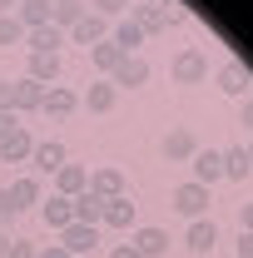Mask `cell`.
Returning <instances> with one entry per match:
<instances>
[{
	"instance_id": "d4e9b609",
	"label": "cell",
	"mask_w": 253,
	"mask_h": 258,
	"mask_svg": "<svg viewBox=\"0 0 253 258\" xmlns=\"http://www.w3.org/2000/svg\"><path fill=\"white\" fill-rule=\"evenodd\" d=\"M80 15H85V0H55V5H50V25H55V30H75V20H80Z\"/></svg>"
},
{
	"instance_id": "ab89813d",
	"label": "cell",
	"mask_w": 253,
	"mask_h": 258,
	"mask_svg": "<svg viewBox=\"0 0 253 258\" xmlns=\"http://www.w3.org/2000/svg\"><path fill=\"white\" fill-rule=\"evenodd\" d=\"M109 258H139V253H134L129 243H119V248H114V253H109Z\"/></svg>"
},
{
	"instance_id": "3957f363",
	"label": "cell",
	"mask_w": 253,
	"mask_h": 258,
	"mask_svg": "<svg viewBox=\"0 0 253 258\" xmlns=\"http://www.w3.org/2000/svg\"><path fill=\"white\" fill-rule=\"evenodd\" d=\"M214 85H219L223 95L248 99V95H253V70H248L243 60H223V64H219V75H214Z\"/></svg>"
},
{
	"instance_id": "6da1fadb",
	"label": "cell",
	"mask_w": 253,
	"mask_h": 258,
	"mask_svg": "<svg viewBox=\"0 0 253 258\" xmlns=\"http://www.w3.org/2000/svg\"><path fill=\"white\" fill-rule=\"evenodd\" d=\"M169 80L174 85H209V55L199 45H184L174 60H169Z\"/></svg>"
},
{
	"instance_id": "4dcf8cb0",
	"label": "cell",
	"mask_w": 253,
	"mask_h": 258,
	"mask_svg": "<svg viewBox=\"0 0 253 258\" xmlns=\"http://www.w3.org/2000/svg\"><path fill=\"white\" fill-rule=\"evenodd\" d=\"M90 10L104 15V20H124L129 10H134V0H90Z\"/></svg>"
},
{
	"instance_id": "836d02e7",
	"label": "cell",
	"mask_w": 253,
	"mask_h": 258,
	"mask_svg": "<svg viewBox=\"0 0 253 258\" xmlns=\"http://www.w3.org/2000/svg\"><path fill=\"white\" fill-rule=\"evenodd\" d=\"M0 109H15V80H0Z\"/></svg>"
},
{
	"instance_id": "44dd1931",
	"label": "cell",
	"mask_w": 253,
	"mask_h": 258,
	"mask_svg": "<svg viewBox=\"0 0 253 258\" xmlns=\"http://www.w3.org/2000/svg\"><path fill=\"white\" fill-rule=\"evenodd\" d=\"M75 224H90V228H99L104 224V199L99 194H75Z\"/></svg>"
},
{
	"instance_id": "2e32d148",
	"label": "cell",
	"mask_w": 253,
	"mask_h": 258,
	"mask_svg": "<svg viewBox=\"0 0 253 258\" xmlns=\"http://www.w3.org/2000/svg\"><path fill=\"white\" fill-rule=\"evenodd\" d=\"M90 189V169L85 164H60L55 169V194H65V199H75V194Z\"/></svg>"
},
{
	"instance_id": "7a4b0ae2",
	"label": "cell",
	"mask_w": 253,
	"mask_h": 258,
	"mask_svg": "<svg viewBox=\"0 0 253 258\" xmlns=\"http://www.w3.org/2000/svg\"><path fill=\"white\" fill-rule=\"evenodd\" d=\"M209 204H214V189H204V184H194V179H184L179 189H174V209L184 214V219H209Z\"/></svg>"
},
{
	"instance_id": "4fadbf2b",
	"label": "cell",
	"mask_w": 253,
	"mask_h": 258,
	"mask_svg": "<svg viewBox=\"0 0 253 258\" xmlns=\"http://www.w3.org/2000/svg\"><path fill=\"white\" fill-rule=\"evenodd\" d=\"M114 104H119V90L109 80H90V90L80 95V109H90V114H109Z\"/></svg>"
},
{
	"instance_id": "cb8c5ba5",
	"label": "cell",
	"mask_w": 253,
	"mask_h": 258,
	"mask_svg": "<svg viewBox=\"0 0 253 258\" xmlns=\"http://www.w3.org/2000/svg\"><path fill=\"white\" fill-rule=\"evenodd\" d=\"M15 20H20L25 30L50 25V0H20V5H15Z\"/></svg>"
},
{
	"instance_id": "8d00e7d4",
	"label": "cell",
	"mask_w": 253,
	"mask_h": 258,
	"mask_svg": "<svg viewBox=\"0 0 253 258\" xmlns=\"http://www.w3.org/2000/svg\"><path fill=\"white\" fill-rule=\"evenodd\" d=\"M238 258H253V233H238V248H233Z\"/></svg>"
},
{
	"instance_id": "ac0fdd59",
	"label": "cell",
	"mask_w": 253,
	"mask_h": 258,
	"mask_svg": "<svg viewBox=\"0 0 253 258\" xmlns=\"http://www.w3.org/2000/svg\"><path fill=\"white\" fill-rule=\"evenodd\" d=\"M109 40H114V50H119V55H139V45H144V30H139V25H134V20H114V25H109Z\"/></svg>"
},
{
	"instance_id": "f35d334b",
	"label": "cell",
	"mask_w": 253,
	"mask_h": 258,
	"mask_svg": "<svg viewBox=\"0 0 253 258\" xmlns=\"http://www.w3.org/2000/svg\"><path fill=\"white\" fill-rule=\"evenodd\" d=\"M238 119H243V124H248V134H253V95L243 99V114H238Z\"/></svg>"
},
{
	"instance_id": "277c9868",
	"label": "cell",
	"mask_w": 253,
	"mask_h": 258,
	"mask_svg": "<svg viewBox=\"0 0 253 258\" xmlns=\"http://www.w3.org/2000/svg\"><path fill=\"white\" fill-rule=\"evenodd\" d=\"M90 194H99L104 204L109 199H119V194H129V179L119 164H99V169H90Z\"/></svg>"
},
{
	"instance_id": "b9f144b4",
	"label": "cell",
	"mask_w": 253,
	"mask_h": 258,
	"mask_svg": "<svg viewBox=\"0 0 253 258\" xmlns=\"http://www.w3.org/2000/svg\"><path fill=\"white\" fill-rule=\"evenodd\" d=\"M5 248H10V233H0V258H5Z\"/></svg>"
},
{
	"instance_id": "4316f807",
	"label": "cell",
	"mask_w": 253,
	"mask_h": 258,
	"mask_svg": "<svg viewBox=\"0 0 253 258\" xmlns=\"http://www.w3.org/2000/svg\"><path fill=\"white\" fill-rule=\"evenodd\" d=\"M223 154V179H248L253 164H248V149L243 144H233V149H219Z\"/></svg>"
},
{
	"instance_id": "8fae6325",
	"label": "cell",
	"mask_w": 253,
	"mask_h": 258,
	"mask_svg": "<svg viewBox=\"0 0 253 258\" xmlns=\"http://www.w3.org/2000/svg\"><path fill=\"white\" fill-rule=\"evenodd\" d=\"M189 164H194V184H204V189H214L223 179V154L219 149H204V144H199V154H194Z\"/></svg>"
},
{
	"instance_id": "484cf974",
	"label": "cell",
	"mask_w": 253,
	"mask_h": 258,
	"mask_svg": "<svg viewBox=\"0 0 253 258\" xmlns=\"http://www.w3.org/2000/svg\"><path fill=\"white\" fill-rule=\"evenodd\" d=\"M85 55H90V64H95V70H99V80H109V70H114V64L124 60V55L114 50V40H99V45H90Z\"/></svg>"
},
{
	"instance_id": "603a6c76",
	"label": "cell",
	"mask_w": 253,
	"mask_h": 258,
	"mask_svg": "<svg viewBox=\"0 0 253 258\" xmlns=\"http://www.w3.org/2000/svg\"><path fill=\"white\" fill-rule=\"evenodd\" d=\"M25 80H35V85H60V55H30V70H25Z\"/></svg>"
},
{
	"instance_id": "74e56055",
	"label": "cell",
	"mask_w": 253,
	"mask_h": 258,
	"mask_svg": "<svg viewBox=\"0 0 253 258\" xmlns=\"http://www.w3.org/2000/svg\"><path fill=\"white\" fill-rule=\"evenodd\" d=\"M35 258H70V253H65L60 243H45V248H35Z\"/></svg>"
},
{
	"instance_id": "ee69618b",
	"label": "cell",
	"mask_w": 253,
	"mask_h": 258,
	"mask_svg": "<svg viewBox=\"0 0 253 258\" xmlns=\"http://www.w3.org/2000/svg\"><path fill=\"white\" fill-rule=\"evenodd\" d=\"M134 5H154V0H134Z\"/></svg>"
},
{
	"instance_id": "5b68a950",
	"label": "cell",
	"mask_w": 253,
	"mask_h": 258,
	"mask_svg": "<svg viewBox=\"0 0 253 258\" xmlns=\"http://www.w3.org/2000/svg\"><path fill=\"white\" fill-rule=\"evenodd\" d=\"M109 85H114V90H139V85H149V60H144V55H124V60L109 70Z\"/></svg>"
},
{
	"instance_id": "83f0119b",
	"label": "cell",
	"mask_w": 253,
	"mask_h": 258,
	"mask_svg": "<svg viewBox=\"0 0 253 258\" xmlns=\"http://www.w3.org/2000/svg\"><path fill=\"white\" fill-rule=\"evenodd\" d=\"M104 224L109 228H129L134 224V199H129V194H119V199L104 204Z\"/></svg>"
},
{
	"instance_id": "9a60e30c",
	"label": "cell",
	"mask_w": 253,
	"mask_h": 258,
	"mask_svg": "<svg viewBox=\"0 0 253 258\" xmlns=\"http://www.w3.org/2000/svg\"><path fill=\"white\" fill-rule=\"evenodd\" d=\"M60 45H70V35H65V30H55V25L25 30V50H30V55H60Z\"/></svg>"
},
{
	"instance_id": "9c48e42d",
	"label": "cell",
	"mask_w": 253,
	"mask_h": 258,
	"mask_svg": "<svg viewBox=\"0 0 253 258\" xmlns=\"http://www.w3.org/2000/svg\"><path fill=\"white\" fill-rule=\"evenodd\" d=\"M159 149H164V159H169V164H189L194 154H199V139H194V129H169Z\"/></svg>"
},
{
	"instance_id": "1f68e13d",
	"label": "cell",
	"mask_w": 253,
	"mask_h": 258,
	"mask_svg": "<svg viewBox=\"0 0 253 258\" xmlns=\"http://www.w3.org/2000/svg\"><path fill=\"white\" fill-rule=\"evenodd\" d=\"M15 199H10V189H0V233H10V224H15Z\"/></svg>"
},
{
	"instance_id": "f6af8a7d",
	"label": "cell",
	"mask_w": 253,
	"mask_h": 258,
	"mask_svg": "<svg viewBox=\"0 0 253 258\" xmlns=\"http://www.w3.org/2000/svg\"><path fill=\"white\" fill-rule=\"evenodd\" d=\"M50 5H55V0H50Z\"/></svg>"
},
{
	"instance_id": "d6986e66",
	"label": "cell",
	"mask_w": 253,
	"mask_h": 258,
	"mask_svg": "<svg viewBox=\"0 0 253 258\" xmlns=\"http://www.w3.org/2000/svg\"><path fill=\"white\" fill-rule=\"evenodd\" d=\"M184 243H189V253H214V243H219V228H214V219H194L189 224V238H184Z\"/></svg>"
},
{
	"instance_id": "7bdbcfd3",
	"label": "cell",
	"mask_w": 253,
	"mask_h": 258,
	"mask_svg": "<svg viewBox=\"0 0 253 258\" xmlns=\"http://www.w3.org/2000/svg\"><path fill=\"white\" fill-rule=\"evenodd\" d=\"M243 149H248V164H253V139H248V144H243Z\"/></svg>"
},
{
	"instance_id": "e575fe53",
	"label": "cell",
	"mask_w": 253,
	"mask_h": 258,
	"mask_svg": "<svg viewBox=\"0 0 253 258\" xmlns=\"http://www.w3.org/2000/svg\"><path fill=\"white\" fill-rule=\"evenodd\" d=\"M10 129H20V114H15V109H0V139H5Z\"/></svg>"
},
{
	"instance_id": "5bb4252c",
	"label": "cell",
	"mask_w": 253,
	"mask_h": 258,
	"mask_svg": "<svg viewBox=\"0 0 253 258\" xmlns=\"http://www.w3.org/2000/svg\"><path fill=\"white\" fill-rule=\"evenodd\" d=\"M30 149H35V134L25 124L10 129V134L0 139V159H5V164H30Z\"/></svg>"
},
{
	"instance_id": "52a82bcc",
	"label": "cell",
	"mask_w": 253,
	"mask_h": 258,
	"mask_svg": "<svg viewBox=\"0 0 253 258\" xmlns=\"http://www.w3.org/2000/svg\"><path fill=\"white\" fill-rule=\"evenodd\" d=\"M40 219L50 233H60V228L75 224V199H65V194H50V199H40Z\"/></svg>"
},
{
	"instance_id": "e0dca14e",
	"label": "cell",
	"mask_w": 253,
	"mask_h": 258,
	"mask_svg": "<svg viewBox=\"0 0 253 258\" xmlns=\"http://www.w3.org/2000/svg\"><path fill=\"white\" fill-rule=\"evenodd\" d=\"M40 109H45V114H55V119H65V114H75V109H80V95H75L70 85H50L45 99H40Z\"/></svg>"
},
{
	"instance_id": "ffe728a7",
	"label": "cell",
	"mask_w": 253,
	"mask_h": 258,
	"mask_svg": "<svg viewBox=\"0 0 253 258\" xmlns=\"http://www.w3.org/2000/svg\"><path fill=\"white\" fill-rule=\"evenodd\" d=\"M5 189H10V199H15V209H30V204L45 199V189H40V179H35V174H15Z\"/></svg>"
},
{
	"instance_id": "7402d4cb",
	"label": "cell",
	"mask_w": 253,
	"mask_h": 258,
	"mask_svg": "<svg viewBox=\"0 0 253 258\" xmlns=\"http://www.w3.org/2000/svg\"><path fill=\"white\" fill-rule=\"evenodd\" d=\"M129 20H134V25H139L144 35L169 30V20H164V0H154V5H134V10H129Z\"/></svg>"
},
{
	"instance_id": "d590c367",
	"label": "cell",
	"mask_w": 253,
	"mask_h": 258,
	"mask_svg": "<svg viewBox=\"0 0 253 258\" xmlns=\"http://www.w3.org/2000/svg\"><path fill=\"white\" fill-rule=\"evenodd\" d=\"M238 224H243V233H253V199H248V204H238Z\"/></svg>"
},
{
	"instance_id": "30bf717a",
	"label": "cell",
	"mask_w": 253,
	"mask_h": 258,
	"mask_svg": "<svg viewBox=\"0 0 253 258\" xmlns=\"http://www.w3.org/2000/svg\"><path fill=\"white\" fill-rule=\"evenodd\" d=\"M129 248H134V253L139 258H164L169 253V228H134V238H129Z\"/></svg>"
},
{
	"instance_id": "f546056e",
	"label": "cell",
	"mask_w": 253,
	"mask_h": 258,
	"mask_svg": "<svg viewBox=\"0 0 253 258\" xmlns=\"http://www.w3.org/2000/svg\"><path fill=\"white\" fill-rule=\"evenodd\" d=\"M10 45H25V25L15 15H0V50H10Z\"/></svg>"
},
{
	"instance_id": "ba28073f",
	"label": "cell",
	"mask_w": 253,
	"mask_h": 258,
	"mask_svg": "<svg viewBox=\"0 0 253 258\" xmlns=\"http://www.w3.org/2000/svg\"><path fill=\"white\" fill-rule=\"evenodd\" d=\"M60 248H65L70 258L95 253V248H99V228H90V224H70V228H60Z\"/></svg>"
},
{
	"instance_id": "60d3db41",
	"label": "cell",
	"mask_w": 253,
	"mask_h": 258,
	"mask_svg": "<svg viewBox=\"0 0 253 258\" xmlns=\"http://www.w3.org/2000/svg\"><path fill=\"white\" fill-rule=\"evenodd\" d=\"M15 5H20V0H0V15H15Z\"/></svg>"
},
{
	"instance_id": "7c38bea8",
	"label": "cell",
	"mask_w": 253,
	"mask_h": 258,
	"mask_svg": "<svg viewBox=\"0 0 253 258\" xmlns=\"http://www.w3.org/2000/svg\"><path fill=\"white\" fill-rule=\"evenodd\" d=\"M30 164H35V174H55L60 164H70V154H65V144H60V139H35Z\"/></svg>"
},
{
	"instance_id": "8992f818",
	"label": "cell",
	"mask_w": 253,
	"mask_h": 258,
	"mask_svg": "<svg viewBox=\"0 0 253 258\" xmlns=\"http://www.w3.org/2000/svg\"><path fill=\"white\" fill-rule=\"evenodd\" d=\"M99 40H109V20H104V15H95V10L85 5V15H80V20H75V30H70V45L90 50V45H99Z\"/></svg>"
},
{
	"instance_id": "f1b7e54d",
	"label": "cell",
	"mask_w": 253,
	"mask_h": 258,
	"mask_svg": "<svg viewBox=\"0 0 253 258\" xmlns=\"http://www.w3.org/2000/svg\"><path fill=\"white\" fill-rule=\"evenodd\" d=\"M40 99H45V85H35V80H15V114H25V109H40Z\"/></svg>"
},
{
	"instance_id": "d6a6232c",
	"label": "cell",
	"mask_w": 253,
	"mask_h": 258,
	"mask_svg": "<svg viewBox=\"0 0 253 258\" xmlns=\"http://www.w3.org/2000/svg\"><path fill=\"white\" fill-rule=\"evenodd\" d=\"M5 258H35V243H30V238H10Z\"/></svg>"
}]
</instances>
